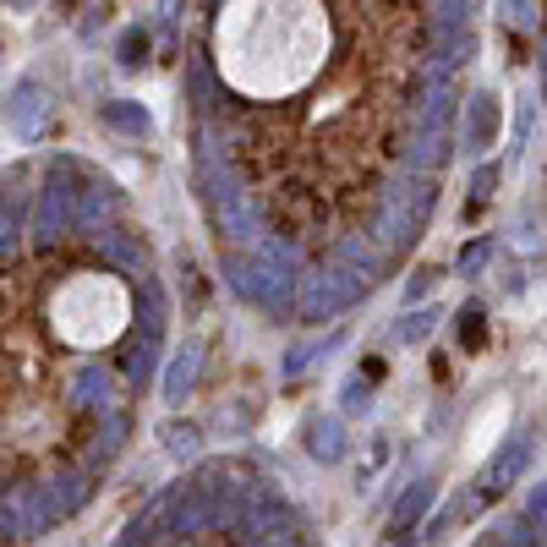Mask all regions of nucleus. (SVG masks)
Instances as JSON below:
<instances>
[{
  "mask_svg": "<svg viewBox=\"0 0 547 547\" xmlns=\"http://www.w3.org/2000/svg\"><path fill=\"white\" fill-rule=\"evenodd\" d=\"M427 33L416 0H345L340 44L307 88L230 110V159L274 236L323 258L372 225L416 132Z\"/></svg>",
  "mask_w": 547,
  "mask_h": 547,
  "instance_id": "1",
  "label": "nucleus"
},
{
  "mask_svg": "<svg viewBox=\"0 0 547 547\" xmlns=\"http://www.w3.org/2000/svg\"><path fill=\"white\" fill-rule=\"evenodd\" d=\"M6 274L17 279H28V269H11L6 263ZM33 274H39V285H22L33 296V307H44V329H50V340L55 345H77V351H99V345H110L115 334L126 329V318H132V296H126V285H121V274L115 269H88V263H77V269H66V274H55V285H50V269L44 263H33Z\"/></svg>",
  "mask_w": 547,
  "mask_h": 547,
  "instance_id": "2",
  "label": "nucleus"
},
{
  "mask_svg": "<svg viewBox=\"0 0 547 547\" xmlns=\"http://www.w3.org/2000/svg\"><path fill=\"white\" fill-rule=\"evenodd\" d=\"M290 252H301V247L285 236L258 241L252 252H225V274L252 307L285 318V312H296V296H301V274H296V263H290Z\"/></svg>",
  "mask_w": 547,
  "mask_h": 547,
  "instance_id": "3",
  "label": "nucleus"
},
{
  "mask_svg": "<svg viewBox=\"0 0 547 547\" xmlns=\"http://www.w3.org/2000/svg\"><path fill=\"white\" fill-rule=\"evenodd\" d=\"M449 66H433L422 77V104H416V132L405 148V170H438L449 154V126H455V83Z\"/></svg>",
  "mask_w": 547,
  "mask_h": 547,
  "instance_id": "4",
  "label": "nucleus"
},
{
  "mask_svg": "<svg viewBox=\"0 0 547 547\" xmlns=\"http://www.w3.org/2000/svg\"><path fill=\"white\" fill-rule=\"evenodd\" d=\"M356 296H362V279H356V274H345L334 258H318L307 274H301L296 312H301L307 323H323V318H334V312H345Z\"/></svg>",
  "mask_w": 547,
  "mask_h": 547,
  "instance_id": "5",
  "label": "nucleus"
},
{
  "mask_svg": "<svg viewBox=\"0 0 547 547\" xmlns=\"http://www.w3.org/2000/svg\"><path fill=\"white\" fill-rule=\"evenodd\" d=\"M72 159H61V165L50 170V181H44L39 192V208H33V241H39L44 252L61 247L66 236L77 230V186H72Z\"/></svg>",
  "mask_w": 547,
  "mask_h": 547,
  "instance_id": "6",
  "label": "nucleus"
},
{
  "mask_svg": "<svg viewBox=\"0 0 547 547\" xmlns=\"http://www.w3.org/2000/svg\"><path fill=\"white\" fill-rule=\"evenodd\" d=\"M88 504V476L83 471H61L55 465V476L39 487V493H28V515H33V531L39 526H55V520L77 515V509Z\"/></svg>",
  "mask_w": 547,
  "mask_h": 547,
  "instance_id": "7",
  "label": "nucleus"
},
{
  "mask_svg": "<svg viewBox=\"0 0 547 547\" xmlns=\"http://www.w3.org/2000/svg\"><path fill=\"white\" fill-rule=\"evenodd\" d=\"M44 121H50L44 83H39V77H22V83L11 88V99H6V132H11V143H39Z\"/></svg>",
  "mask_w": 547,
  "mask_h": 547,
  "instance_id": "8",
  "label": "nucleus"
},
{
  "mask_svg": "<svg viewBox=\"0 0 547 547\" xmlns=\"http://www.w3.org/2000/svg\"><path fill=\"white\" fill-rule=\"evenodd\" d=\"M72 405L83 416H104V411H115V372L104 367V362H83V367H72Z\"/></svg>",
  "mask_w": 547,
  "mask_h": 547,
  "instance_id": "9",
  "label": "nucleus"
},
{
  "mask_svg": "<svg viewBox=\"0 0 547 547\" xmlns=\"http://www.w3.org/2000/svg\"><path fill=\"white\" fill-rule=\"evenodd\" d=\"M526 465H531V444H526V438H509V444L498 449L493 460H487V471H482V482H476V493H482V498H504L509 487L526 476Z\"/></svg>",
  "mask_w": 547,
  "mask_h": 547,
  "instance_id": "10",
  "label": "nucleus"
},
{
  "mask_svg": "<svg viewBox=\"0 0 547 547\" xmlns=\"http://www.w3.org/2000/svg\"><path fill=\"white\" fill-rule=\"evenodd\" d=\"M323 258H334L345 274H356L367 285V279H378L383 274V241H372V236H362V230H351V236H340Z\"/></svg>",
  "mask_w": 547,
  "mask_h": 547,
  "instance_id": "11",
  "label": "nucleus"
},
{
  "mask_svg": "<svg viewBox=\"0 0 547 547\" xmlns=\"http://www.w3.org/2000/svg\"><path fill=\"white\" fill-rule=\"evenodd\" d=\"M110 214H115V186L110 181H83L77 186V230L93 241V236H104L110 230Z\"/></svg>",
  "mask_w": 547,
  "mask_h": 547,
  "instance_id": "12",
  "label": "nucleus"
},
{
  "mask_svg": "<svg viewBox=\"0 0 547 547\" xmlns=\"http://www.w3.org/2000/svg\"><path fill=\"white\" fill-rule=\"evenodd\" d=\"M93 247H99L104 263H115V269H126L132 279H148V247L137 230H104V236H93Z\"/></svg>",
  "mask_w": 547,
  "mask_h": 547,
  "instance_id": "13",
  "label": "nucleus"
},
{
  "mask_svg": "<svg viewBox=\"0 0 547 547\" xmlns=\"http://www.w3.org/2000/svg\"><path fill=\"white\" fill-rule=\"evenodd\" d=\"M498 137V99L493 93H471V121H465V154H487Z\"/></svg>",
  "mask_w": 547,
  "mask_h": 547,
  "instance_id": "14",
  "label": "nucleus"
},
{
  "mask_svg": "<svg viewBox=\"0 0 547 547\" xmlns=\"http://www.w3.org/2000/svg\"><path fill=\"white\" fill-rule=\"evenodd\" d=\"M427 504H433V482H411L400 493V504H394V520H389V537L394 542H405L416 531V520L427 515Z\"/></svg>",
  "mask_w": 547,
  "mask_h": 547,
  "instance_id": "15",
  "label": "nucleus"
},
{
  "mask_svg": "<svg viewBox=\"0 0 547 547\" xmlns=\"http://www.w3.org/2000/svg\"><path fill=\"white\" fill-rule=\"evenodd\" d=\"M307 449H312V460H323V465H334L345 455V422L340 416H318V422L307 427Z\"/></svg>",
  "mask_w": 547,
  "mask_h": 547,
  "instance_id": "16",
  "label": "nucleus"
},
{
  "mask_svg": "<svg viewBox=\"0 0 547 547\" xmlns=\"http://www.w3.org/2000/svg\"><path fill=\"white\" fill-rule=\"evenodd\" d=\"M192 383H197V345H181V351L170 356V372H165V400L181 405Z\"/></svg>",
  "mask_w": 547,
  "mask_h": 547,
  "instance_id": "17",
  "label": "nucleus"
},
{
  "mask_svg": "<svg viewBox=\"0 0 547 547\" xmlns=\"http://www.w3.org/2000/svg\"><path fill=\"white\" fill-rule=\"evenodd\" d=\"M159 444H165L176 460H197V455H203V427H192V422H181V416H176V422L159 427Z\"/></svg>",
  "mask_w": 547,
  "mask_h": 547,
  "instance_id": "18",
  "label": "nucleus"
},
{
  "mask_svg": "<svg viewBox=\"0 0 547 547\" xmlns=\"http://www.w3.org/2000/svg\"><path fill=\"white\" fill-rule=\"evenodd\" d=\"M154 356H159V334H143V340H137L132 351H126V367H121V378L143 389V383L154 378Z\"/></svg>",
  "mask_w": 547,
  "mask_h": 547,
  "instance_id": "19",
  "label": "nucleus"
},
{
  "mask_svg": "<svg viewBox=\"0 0 547 547\" xmlns=\"http://www.w3.org/2000/svg\"><path fill=\"white\" fill-rule=\"evenodd\" d=\"M99 115H104V121H110V126H121V132H137V137L148 132V115H143V104H126V99H104V104H99Z\"/></svg>",
  "mask_w": 547,
  "mask_h": 547,
  "instance_id": "20",
  "label": "nucleus"
},
{
  "mask_svg": "<svg viewBox=\"0 0 547 547\" xmlns=\"http://www.w3.org/2000/svg\"><path fill=\"white\" fill-rule=\"evenodd\" d=\"M17 236H22V203H17V186L6 181V214H0V252H6V263L17 252Z\"/></svg>",
  "mask_w": 547,
  "mask_h": 547,
  "instance_id": "21",
  "label": "nucleus"
},
{
  "mask_svg": "<svg viewBox=\"0 0 547 547\" xmlns=\"http://www.w3.org/2000/svg\"><path fill=\"white\" fill-rule=\"evenodd\" d=\"M433 329H438V312H433V307H422V312H405V318L394 323V334H400L405 345H422Z\"/></svg>",
  "mask_w": 547,
  "mask_h": 547,
  "instance_id": "22",
  "label": "nucleus"
},
{
  "mask_svg": "<svg viewBox=\"0 0 547 547\" xmlns=\"http://www.w3.org/2000/svg\"><path fill=\"white\" fill-rule=\"evenodd\" d=\"M498 192V165H482L476 170V181H471V203H465V219H482V208H487V197Z\"/></svg>",
  "mask_w": 547,
  "mask_h": 547,
  "instance_id": "23",
  "label": "nucleus"
},
{
  "mask_svg": "<svg viewBox=\"0 0 547 547\" xmlns=\"http://www.w3.org/2000/svg\"><path fill=\"white\" fill-rule=\"evenodd\" d=\"M482 340H487V323H482V307L471 301V307L460 312V345L465 351H482Z\"/></svg>",
  "mask_w": 547,
  "mask_h": 547,
  "instance_id": "24",
  "label": "nucleus"
},
{
  "mask_svg": "<svg viewBox=\"0 0 547 547\" xmlns=\"http://www.w3.org/2000/svg\"><path fill=\"white\" fill-rule=\"evenodd\" d=\"M115 55H121V66H126V72H137V66L148 61V33H143V28L121 33V50H115Z\"/></svg>",
  "mask_w": 547,
  "mask_h": 547,
  "instance_id": "25",
  "label": "nucleus"
},
{
  "mask_svg": "<svg viewBox=\"0 0 547 547\" xmlns=\"http://www.w3.org/2000/svg\"><path fill=\"white\" fill-rule=\"evenodd\" d=\"M531 121H537V99L520 104V121H515V159L526 154V143H531Z\"/></svg>",
  "mask_w": 547,
  "mask_h": 547,
  "instance_id": "26",
  "label": "nucleus"
},
{
  "mask_svg": "<svg viewBox=\"0 0 547 547\" xmlns=\"http://www.w3.org/2000/svg\"><path fill=\"white\" fill-rule=\"evenodd\" d=\"M465 6H471V0H438V6H433L438 17L433 22H438V28H465Z\"/></svg>",
  "mask_w": 547,
  "mask_h": 547,
  "instance_id": "27",
  "label": "nucleus"
},
{
  "mask_svg": "<svg viewBox=\"0 0 547 547\" xmlns=\"http://www.w3.org/2000/svg\"><path fill=\"white\" fill-rule=\"evenodd\" d=\"M372 383H378V378H351V383H345V411H367V394H372Z\"/></svg>",
  "mask_w": 547,
  "mask_h": 547,
  "instance_id": "28",
  "label": "nucleus"
},
{
  "mask_svg": "<svg viewBox=\"0 0 547 547\" xmlns=\"http://www.w3.org/2000/svg\"><path fill=\"white\" fill-rule=\"evenodd\" d=\"M487 252H493V241H471V247H465V258H460V269L476 274V269L487 263Z\"/></svg>",
  "mask_w": 547,
  "mask_h": 547,
  "instance_id": "29",
  "label": "nucleus"
},
{
  "mask_svg": "<svg viewBox=\"0 0 547 547\" xmlns=\"http://www.w3.org/2000/svg\"><path fill=\"white\" fill-rule=\"evenodd\" d=\"M526 515L547 531V487H531V493H526Z\"/></svg>",
  "mask_w": 547,
  "mask_h": 547,
  "instance_id": "30",
  "label": "nucleus"
},
{
  "mask_svg": "<svg viewBox=\"0 0 547 547\" xmlns=\"http://www.w3.org/2000/svg\"><path fill=\"white\" fill-rule=\"evenodd\" d=\"M498 6L509 11V22H515V28H531V0H498Z\"/></svg>",
  "mask_w": 547,
  "mask_h": 547,
  "instance_id": "31",
  "label": "nucleus"
},
{
  "mask_svg": "<svg viewBox=\"0 0 547 547\" xmlns=\"http://www.w3.org/2000/svg\"><path fill=\"white\" fill-rule=\"evenodd\" d=\"M6 6H11V11H33L39 0H6Z\"/></svg>",
  "mask_w": 547,
  "mask_h": 547,
  "instance_id": "32",
  "label": "nucleus"
},
{
  "mask_svg": "<svg viewBox=\"0 0 547 547\" xmlns=\"http://www.w3.org/2000/svg\"><path fill=\"white\" fill-rule=\"evenodd\" d=\"M542 88H547V28H542Z\"/></svg>",
  "mask_w": 547,
  "mask_h": 547,
  "instance_id": "33",
  "label": "nucleus"
}]
</instances>
